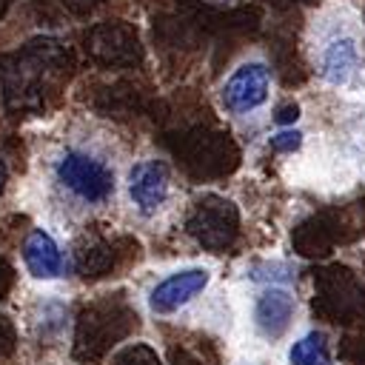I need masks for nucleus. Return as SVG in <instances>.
I'll list each match as a JSON object with an SVG mask.
<instances>
[{"instance_id":"nucleus-4","label":"nucleus","mask_w":365,"mask_h":365,"mask_svg":"<svg viewBox=\"0 0 365 365\" xmlns=\"http://www.w3.org/2000/svg\"><path fill=\"white\" fill-rule=\"evenodd\" d=\"M208 285V271L205 268H185L177 271L171 277H165L163 282H157L148 294V308L154 314H174L180 311L185 302H191L200 291H205Z\"/></svg>"},{"instance_id":"nucleus-10","label":"nucleus","mask_w":365,"mask_h":365,"mask_svg":"<svg viewBox=\"0 0 365 365\" xmlns=\"http://www.w3.org/2000/svg\"><path fill=\"white\" fill-rule=\"evenodd\" d=\"M299 143H302L299 131H279V134L271 137V148L274 151H294V148H299Z\"/></svg>"},{"instance_id":"nucleus-2","label":"nucleus","mask_w":365,"mask_h":365,"mask_svg":"<svg viewBox=\"0 0 365 365\" xmlns=\"http://www.w3.org/2000/svg\"><path fill=\"white\" fill-rule=\"evenodd\" d=\"M268 88H271V74L262 63H242L240 68L231 71V77L222 86V106L234 114H245L254 111L257 106H262L268 100Z\"/></svg>"},{"instance_id":"nucleus-12","label":"nucleus","mask_w":365,"mask_h":365,"mask_svg":"<svg viewBox=\"0 0 365 365\" xmlns=\"http://www.w3.org/2000/svg\"><path fill=\"white\" fill-rule=\"evenodd\" d=\"M3 185H6V163L0 160V191H3Z\"/></svg>"},{"instance_id":"nucleus-8","label":"nucleus","mask_w":365,"mask_h":365,"mask_svg":"<svg viewBox=\"0 0 365 365\" xmlns=\"http://www.w3.org/2000/svg\"><path fill=\"white\" fill-rule=\"evenodd\" d=\"M291 365H331V351L322 334H308L291 348Z\"/></svg>"},{"instance_id":"nucleus-6","label":"nucleus","mask_w":365,"mask_h":365,"mask_svg":"<svg viewBox=\"0 0 365 365\" xmlns=\"http://www.w3.org/2000/svg\"><path fill=\"white\" fill-rule=\"evenodd\" d=\"M254 317H257V325L265 336L277 339L285 334V328L291 325V317H294V297L288 291H279V288H271L265 291L259 299H257V308H254Z\"/></svg>"},{"instance_id":"nucleus-1","label":"nucleus","mask_w":365,"mask_h":365,"mask_svg":"<svg viewBox=\"0 0 365 365\" xmlns=\"http://www.w3.org/2000/svg\"><path fill=\"white\" fill-rule=\"evenodd\" d=\"M48 180L54 191L74 205H103L114 194V168L97 151L66 143L48 160Z\"/></svg>"},{"instance_id":"nucleus-7","label":"nucleus","mask_w":365,"mask_h":365,"mask_svg":"<svg viewBox=\"0 0 365 365\" xmlns=\"http://www.w3.org/2000/svg\"><path fill=\"white\" fill-rule=\"evenodd\" d=\"M225 205H228V202H225ZM225 205L220 202V211H214L211 205H202V208L197 211V217L188 222V231H191L200 242H205V245H211V248H220V245L231 242V237H234V220L225 222V211H231V208H225Z\"/></svg>"},{"instance_id":"nucleus-13","label":"nucleus","mask_w":365,"mask_h":365,"mask_svg":"<svg viewBox=\"0 0 365 365\" xmlns=\"http://www.w3.org/2000/svg\"><path fill=\"white\" fill-rule=\"evenodd\" d=\"M217 3H228V0H217Z\"/></svg>"},{"instance_id":"nucleus-11","label":"nucleus","mask_w":365,"mask_h":365,"mask_svg":"<svg viewBox=\"0 0 365 365\" xmlns=\"http://www.w3.org/2000/svg\"><path fill=\"white\" fill-rule=\"evenodd\" d=\"M299 117V108L297 106H282L279 114H277V123H294Z\"/></svg>"},{"instance_id":"nucleus-3","label":"nucleus","mask_w":365,"mask_h":365,"mask_svg":"<svg viewBox=\"0 0 365 365\" xmlns=\"http://www.w3.org/2000/svg\"><path fill=\"white\" fill-rule=\"evenodd\" d=\"M171 191L168 165L160 160H143L128 171V197L143 214H154L165 205Z\"/></svg>"},{"instance_id":"nucleus-9","label":"nucleus","mask_w":365,"mask_h":365,"mask_svg":"<svg viewBox=\"0 0 365 365\" xmlns=\"http://www.w3.org/2000/svg\"><path fill=\"white\" fill-rule=\"evenodd\" d=\"M351 66H354V48H351V43H334L331 51H328V57H325V74L331 80H345L348 71H351Z\"/></svg>"},{"instance_id":"nucleus-5","label":"nucleus","mask_w":365,"mask_h":365,"mask_svg":"<svg viewBox=\"0 0 365 365\" xmlns=\"http://www.w3.org/2000/svg\"><path fill=\"white\" fill-rule=\"evenodd\" d=\"M23 262H26L29 274L37 277V279H54L66 268V259H63L60 245L43 228H34L26 237V242H23Z\"/></svg>"}]
</instances>
